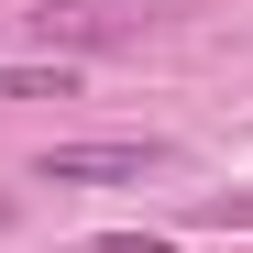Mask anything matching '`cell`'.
Returning a JSON list of instances; mask_svg holds the SVG:
<instances>
[{
  "instance_id": "6da1fadb",
  "label": "cell",
  "mask_w": 253,
  "mask_h": 253,
  "mask_svg": "<svg viewBox=\"0 0 253 253\" xmlns=\"http://www.w3.org/2000/svg\"><path fill=\"white\" fill-rule=\"evenodd\" d=\"M165 22V0H33V33H44V55H110V44H143Z\"/></svg>"
},
{
  "instance_id": "7a4b0ae2",
  "label": "cell",
  "mask_w": 253,
  "mask_h": 253,
  "mask_svg": "<svg viewBox=\"0 0 253 253\" xmlns=\"http://www.w3.org/2000/svg\"><path fill=\"white\" fill-rule=\"evenodd\" d=\"M165 154H176V143H55L44 165H33V176H44V187H121V176H154V165Z\"/></svg>"
},
{
  "instance_id": "3957f363",
  "label": "cell",
  "mask_w": 253,
  "mask_h": 253,
  "mask_svg": "<svg viewBox=\"0 0 253 253\" xmlns=\"http://www.w3.org/2000/svg\"><path fill=\"white\" fill-rule=\"evenodd\" d=\"M66 88H77L66 55H44V66H0V99H66Z\"/></svg>"
},
{
  "instance_id": "277c9868",
  "label": "cell",
  "mask_w": 253,
  "mask_h": 253,
  "mask_svg": "<svg viewBox=\"0 0 253 253\" xmlns=\"http://www.w3.org/2000/svg\"><path fill=\"white\" fill-rule=\"evenodd\" d=\"M77 253H176V242H154V231H99V242H77Z\"/></svg>"
}]
</instances>
